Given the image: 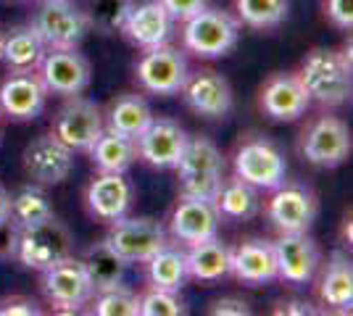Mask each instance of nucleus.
Listing matches in <instances>:
<instances>
[{
	"instance_id": "obj_5",
	"label": "nucleus",
	"mask_w": 353,
	"mask_h": 316,
	"mask_svg": "<svg viewBox=\"0 0 353 316\" xmlns=\"http://www.w3.org/2000/svg\"><path fill=\"white\" fill-rule=\"evenodd\" d=\"M235 177L253 185L256 190H274L285 182L288 161L282 151L266 137H245L232 153Z\"/></svg>"
},
{
	"instance_id": "obj_24",
	"label": "nucleus",
	"mask_w": 353,
	"mask_h": 316,
	"mask_svg": "<svg viewBox=\"0 0 353 316\" xmlns=\"http://www.w3.org/2000/svg\"><path fill=\"white\" fill-rule=\"evenodd\" d=\"M45 50L48 48L43 45L40 34L34 32L32 24L14 27L0 40V59L8 66V72H37Z\"/></svg>"
},
{
	"instance_id": "obj_30",
	"label": "nucleus",
	"mask_w": 353,
	"mask_h": 316,
	"mask_svg": "<svg viewBox=\"0 0 353 316\" xmlns=\"http://www.w3.org/2000/svg\"><path fill=\"white\" fill-rule=\"evenodd\" d=\"M214 209L219 213V219H232V222L250 219L259 213V190L240 177L224 180L219 193L214 196Z\"/></svg>"
},
{
	"instance_id": "obj_16",
	"label": "nucleus",
	"mask_w": 353,
	"mask_h": 316,
	"mask_svg": "<svg viewBox=\"0 0 353 316\" xmlns=\"http://www.w3.org/2000/svg\"><path fill=\"white\" fill-rule=\"evenodd\" d=\"M179 92L192 114L203 119H227L235 101L227 76H221L214 69H201L195 74H188Z\"/></svg>"
},
{
	"instance_id": "obj_6",
	"label": "nucleus",
	"mask_w": 353,
	"mask_h": 316,
	"mask_svg": "<svg viewBox=\"0 0 353 316\" xmlns=\"http://www.w3.org/2000/svg\"><path fill=\"white\" fill-rule=\"evenodd\" d=\"M30 24L40 34L48 50L50 48H77L90 32L88 14L74 0H43Z\"/></svg>"
},
{
	"instance_id": "obj_43",
	"label": "nucleus",
	"mask_w": 353,
	"mask_h": 316,
	"mask_svg": "<svg viewBox=\"0 0 353 316\" xmlns=\"http://www.w3.org/2000/svg\"><path fill=\"white\" fill-rule=\"evenodd\" d=\"M8 211H11V193L0 185V222L8 219Z\"/></svg>"
},
{
	"instance_id": "obj_22",
	"label": "nucleus",
	"mask_w": 353,
	"mask_h": 316,
	"mask_svg": "<svg viewBox=\"0 0 353 316\" xmlns=\"http://www.w3.org/2000/svg\"><path fill=\"white\" fill-rule=\"evenodd\" d=\"M172 16L166 14L159 0H148L140 6H132V11L127 16L121 34L132 43L134 48H156L169 40L172 34Z\"/></svg>"
},
{
	"instance_id": "obj_25",
	"label": "nucleus",
	"mask_w": 353,
	"mask_h": 316,
	"mask_svg": "<svg viewBox=\"0 0 353 316\" xmlns=\"http://www.w3.org/2000/svg\"><path fill=\"white\" fill-rule=\"evenodd\" d=\"M153 121V111L143 95L137 92H124L119 95L114 103L108 105V114H105V129L117 132L124 137H137L145 132V127Z\"/></svg>"
},
{
	"instance_id": "obj_39",
	"label": "nucleus",
	"mask_w": 353,
	"mask_h": 316,
	"mask_svg": "<svg viewBox=\"0 0 353 316\" xmlns=\"http://www.w3.org/2000/svg\"><path fill=\"white\" fill-rule=\"evenodd\" d=\"M14 314L37 316V314H43V308L32 301V298H24V295H11V298H6V301L0 303V316H14Z\"/></svg>"
},
{
	"instance_id": "obj_14",
	"label": "nucleus",
	"mask_w": 353,
	"mask_h": 316,
	"mask_svg": "<svg viewBox=\"0 0 353 316\" xmlns=\"http://www.w3.org/2000/svg\"><path fill=\"white\" fill-rule=\"evenodd\" d=\"M316 211L319 203L314 190L298 182H282L266 203V216L280 232H309Z\"/></svg>"
},
{
	"instance_id": "obj_10",
	"label": "nucleus",
	"mask_w": 353,
	"mask_h": 316,
	"mask_svg": "<svg viewBox=\"0 0 353 316\" xmlns=\"http://www.w3.org/2000/svg\"><path fill=\"white\" fill-rule=\"evenodd\" d=\"M301 156L311 166L335 169L351 156V129L338 116H316L301 135Z\"/></svg>"
},
{
	"instance_id": "obj_13",
	"label": "nucleus",
	"mask_w": 353,
	"mask_h": 316,
	"mask_svg": "<svg viewBox=\"0 0 353 316\" xmlns=\"http://www.w3.org/2000/svg\"><path fill=\"white\" fill-rule=\"evenodd\" d=\"M24 171L34 185L40 187H56L61 182L69 180L74 169V151L66 148L59 137L48 135L34 137L30 145L24 148L21 156Z\"/></svg>"
},
{
	"instance_id": "obj_40",
	"label": "nucleus",
	"mask_w": 353,
	"mask_h": 316,
	"mask_svg": "<svg viewBox=\"0 0 353 316\" xmlns=\"http://www.w3.org/2000/svg\"><path fill=\"white\" fill-rule=\"evenodd\" d=\"M208 314L214 316H248L250 306L243 298H219L208 306Z\"/></svg>"
},
{
	"instance_id": "obj_38",
	"label": "nucleus",
	"mask_w": 353,
	"mask_h": 316,
	"mask_svg": "<svg viewBox=\"0 0 353 316\" xmlns=\"http://www.w3.org/2000/svg\"><path fill=\"white\" fill-rule=\"evenodd\" d=\"M159 3L166 8V14L172 16V21H188L190 16L208 6V0H159Z\"/></svg>"
},
{
	"instance_id": "obj_18",
	"label": "nucleus",
	"mask_w": 353,
	"mask_h": 316,
	"mask_svg": "<svg viewBox=\"0 0 353 316\" xmlns=\"http://www.w3.org/2000/svg\"><path fill=\"white\" fill-rule=\"evenodd\" d=\"M219 222L221 219L216 209H214V200L179 196L174 211L169 216V235L176 242H185L190 248V245L216 238Z\"/></svg>"
},
{
	"instance_id": "obj_42",
	"label": "nucleus",
	"mask_w": 353,
	"mask_h": 316,
	"mask_svg": "<svg viewBox=\"0 0 353 316\" xmlns=\"http://www.w3.org/2000/svg\"><path fill=\"white\" fill-rule=\"evenodd\" d=\"M280 308H274L277 314H295V316H306V314H316V308L306 301H288V303H277Z\"/></svg>"
},
{
	"instance_id": "obj_3",
	"label": "nucleus",
	"mask_w": 353,
	"mask_h": 316,
	"mask_svg": "<svg viewBox=\"0 0 353 316\" xmlns=\"http://www.w3.org/2000/svg\"><path fill=\"white\" fill-rule=\"evenodd\" d=\"M72 253H74L72 232L56 216L19 229L14 258L24 269L45 271L50 269L53 264L69 258Z\"/></svg>"
},
{
	"instance_id": "obj_11",
	"label": "nucleus",
	"mask_w": 353,
	"mask_h": 316,
	"mask_svg": "<svg viewBox=\"0 0 353 316\" xmlns=\"http://www.w3.org/2000/svg\"><path fill=\"white\" fill-rule=\"evenodd\" d=\"M103 129L105 124L101 108L88 98H82V95H72L56 111L50 135L59 137L61 143L72 151H90V145L101 137Z\"/></svg>"
},
{
	"instance_id": "obj_7",
	"label": "nucleus",
	"mask_w": 353,
	"mask_h": 316,
	"mask_svg": "<svg viewBox=\"0 0 353 316\" xmlns=\"http://www.w3.org/2000/svg\"><path fill=\"white\" fill-rule=\"evenodd\" d=\"M119 258L130 266V264H145L148 258H153L163 245H169V235L156 219L148 216H121L117 222H111V229L103 238Z\"/></svg>"
},
{
	"instance_id": "obj_27",
	"label": "nucleus",
	"mask_w": 353,
	"mask_h": 316,
	"mask_svg": "<svg viewBox=\"0 0 353 316\" xmlns=\"http://www.w3.org/2000/svg\"><path fill=\"white\" fill-rule=\"evenodd\" d=\"M90 161L98 171L111 174H127L137 158V143L132 137L117 135L111 129H103L101 137L90 145Z\"/></svg>"
},
{
	"instance_id": "obj_35",
	"label": "nucleus",
	"mask_w": 353,
	"mask_h": 316,
	"mask_svg": "<svg viewBox=\"0 0 353 316\" xmlns=\"http://www.w3.org/2000/svg\"><path fill=\"white\" fill-rule=\"evenodd\" d=\"M92 314L98 316H140V295L130 287L117 285L92 295Z\"/></svg>"
},
{
	"instance_id": "obj_29",
	"label": "nucleus",
	"mask_w": 353,
	"mask_h": 316,
	"mask_svg": "<svg viewBox=\"0 0 353 316\" xmlns=\"http://www.w3.org/2000/svg\"><path fill=\"white\" fill-rule=\"evenodd\" d=\"M79 261L85 264V269H88L90 282H92V287H95V293L108 290V287H117L124 282L127 264L119 258V253L105 240L92 242L90 248H85V253H82Z\"/></svg>"
},
{
	"instance_id": "obj_33",
	"label": "nucleus",
	"mask_w": 353,
	"mask_h": 316,
	"mask_svg": "<svg viewBox=\"0 0 353 316\" xmlns=\"http://www.w3.org/2000/svg\"><path fill=\"white\" fill-rule=\"evenodd\" d=\"M288 0H235L237 21L250 30H274L288 19Z\"/></svg>"
},
{
	"instance_id": "obj_2",
	"label": "nucleus",
	"mask_w": 353,
	"mask_h": 316,
	"mask_svg": "<svg viewBox=\"0 0 353 316\" xmlns=\"http://www.w3.org/2000/svg\"><path fill=\"white\" fill-rule=\"evenodd\" d=\"M174 169L182 196L214 200L224 182V156L208 137H190Z\"/></svg>"
},
{
	"instance_id": "obj_1",
	"label": "nucleus",
	"mask_w": 353,
	"mask_h": 316,
	"mask_svg": "<svg viewBox=\"0 0 353 316\" xmlns=\"http://www.w3.org/2000/svg\"><path fill=\"white\" fill-rule=\"evenodd\" d=\"M309 101L322 105H343L351 98L353 74L351 53L335 48H311L306 59L301 61V69L295 72Z\"/></svg>"
},
{
	"instance_id": "obj_17",
	"label": "nucleus",
	"mask_w": 353,
	"mask_h": 316,
	"mask_svg": "<svg viewBox=\"0 0 353 316\" xmlns=\"http://www.w3.org/2000/svg\"><path fill=\"white\" fill-rule=\"evenodd\" d=\"M190 135L174 119H156L145 127V132L137 137V156L153 169H174L185 153Z\"/></svg>"
},
{
	"instance_id": "obj_15",
	"label": "nucleus",
	"mask_w": 353,
	"mask_h": 316,
	"mask_svg": "<svg viewBox=\"0 0 353 316\" xmlns=\"http://www.w3.org/2000/svg\"><path fill=\"white\" fill-rule=\"evenodd\" d=\"M272 245L277 261V280L293 287L309 285L322 261L314 238H309L306 232H280V238Z\"/></svg>"
},
{
	"instance_id": "obj_20",
	"label": "nucleus",
	"mask_w": 353,
	"mask_h": 316,
	"mask_svg": "<svg viewBox=\"0 0 353 316\" xmlns=\"http://www.w3.org/2000/svg\"><path fill=\"white\" fill-rule=\"evenodd\" d=\"M48 90L34 72H11L0 85V111L14 121H32L43 114Z\"/></svg>"
},
{
	"instance_id": "obj_8",
	"label": "nucleus",
	"mask_w": 353,
	"mask_h": 316,
	"mask_svg": "<svg viewBox=\"0 0 353 316\" xmlns=\"http://www.w3.org/2000/svg\"><path fill=\"white\" fill-rule=\"evenodd\" d=\"M43 274V295L56 311H66L74 314L82 306H88L95 295V287L90 282V274L85 264L79 258H63L59 264H53L50 269L40 271Z\"/></svg>"
},
{
	"instance_id": "obj_28",
	"label": "nucleus",
	"mask_w": 353,
	"mask_h": 316,
	"mask_svg": "<svg viewBox=\"0 0 353 316\" xmlns=\"http://www.w3.org/2000/svg\"><path fill=\"white\" fill-rule=\"evenodd\" d=\"M230 251L219 238H211L198 245H190L185 253L188 258V277L198 282H219L221 277L230 274Z\"/></svg>"
},
{
	"instance_id": "obj_26",
	"label": "nucleus",
	"mask_w": 353,
	"mask_h": 316,
	"mask_svg": "<svg viewBox=\"0 0 353 316\" xmlns=\"http://www.w3.org/2000/svg\"><path fill=\"white\" fill-rule=\"evenodd\" d=\"M319 301L335 311H351L353 306V266L343 251L330 256V264L319 280Z\"/></svg>"
},
{
	"instance_id": "obj_4",
	"label": "nucleus",
	"mask_w": 353,
	"mask_h": 316,
	"mask_svg": "<svg viewBox=\"0 0 353 316\" xmlns=\"http://www.w3.org/2000/svg\"><path fill=\"white\" fill-rule=\"evenodd\" d=\"M240 37V21L237 16L221 8H203L185 21L182 40L185 48L198 59H221L237 45Z\"/></svg>"
},
{
	"instance_id": "obj_32",
	"label": "nucleus",
	"mask_w": 353,
	"mask_h": 316,
	"mask_svg": "<svg viewBox=\"0 0 353 316\" xmlns=\"http://www.w3.org/2000/svg\"><path fill=\"white\" fill-rule=\"evenodd\" d=\"M50 216H56V213H53V206H50V200H48L43 187L34 185V182L27 185V187H21V190L11 198L8 219H11L19 229H21V227L37 224V222H45V219H50Z\"/></svg>"
},
{
	"instance_id": "obj_19",
	"label": "nucleus",
	"mask_w": 353,
	"mask_h": 316,
	"mask_svg": "<svg viewBox=\"0 0 353 316\" xmlns=\"http://www.w3.org/2000/svg\"><path fill=\"white\" fill-rule=\"evenodd\" d=\"M309 95L303 90L301 79L293 72H280L272 74L261 87L259 95V108L269 119L274 121H295L301 119L309 108Z\"/></svg>"
},
{
	"instance_id": "obj_23",
	"label": "nucleus",
	"mask_w": 353,
	"mask_h": 316,
	"mask_svg": "<svg viewBox=\"0 0 353 316\" xmlns=\"http://www.w3.org/2000/svg\"><path fill=\"white\" fill-rule=\"evenodd\" d=\"M230 271L245 285H266L277 280L274 245L269 240H245L230 251Z\"/></svg>"
},
{
	"instance_id": "obj_31",
	"label": "nucleus",
	"mask_w": 353,
	"mask_h": 316,
	"mask_svg": "<svg viewBox=\"0 0 353 316\" xmlns=\"http://www.w3.org/2000/svg\"><path fill=\"white\" fill-rule=\"evenodd\" d=\"M148 266V282L150 287H161V290H174L179 293L185 280H188V258L185 251H179L174 245H163L153 258L145 261Z\"/></svg>"
},
{
	"instance_id": "obj_34",
	"label": "nucleus",
	"mask_w": 353,
	"mask_h": 316,
	"mask_svg": "<svg viewBox=\"0 0 353 316\" xmlns=\"http://www.w3.org/2000/svg\"><path fill=\"white\" fill-rule=\"evenodd\" d=\"M132 6V0H88L85 14H88L90 30L101 32V34L121 32Z\"/></svg>"
},
{
	"instance_id": "obj_41",
	"label": "nucleus",
	"mask_w": 353,
	"mask_h": 316,
	"mask_svg": "<svg viewBox=\"0 0 353 316\" xmlns=\"http://www.w3.org/2000/svg\"><path fill=\"white\" fill-rule=\"evenodd\" d=\"M16 240H19V227L11 219L0 222V258H14Z\"/></svg>"
},
{
	"instance_id": "obj_9",
	"label": "nucleus",
	"mask_w": 353,
	"mask_h": 316,
	"mask_svg": "<svg viewBox=\"0 0 353 316\" xmlns=\"http://www.w3.org/2000/svg\"><path fill=\"white\" fill-rule=\"evenodd\" d=\"M134 74L145 92L174 95L182 90L185 79L190 74V66H188V56L179 48L161 43L156 48H145L143 59L134 63Z\"/></svg>"
},
{
	"instance_id": "obj_44",
	"label": "nucleus",
	"mask_w": 353,
	"mask_h": 316,
	"mask_svg": "<svg viewBox=\"0 0 353 316\" xmlns=\"http://www.w3.org/2000/svg\"><path fill=\"white\" fill-rule=\"evenodd\" d=\"M0 40H3V34H0Z\"/></svg>"
},
{
	"instance_id": "obj_12",
	"label": "nucleus",
	"mask_w": 353,
	"mask_h": 316,
	"mask_svg": "<svg viewBox=\"0 0 353 316\" xmlns=\"http://www.w3.org/2000/svg\"><path fill=\"white\" fill-rule=\"evenodd\" d=\"M37 76L53 95H82L90 85V61L77 48H50L37 66Z\"/></svg>"
},
{
	"instance_id": "obj_37",
	"label": "nucleus",
	"mask_w": 353,
	"mask_h": 316,
	"mask_svg": "<svg viewBox=\"0 0 353 316\" xmlns=\"http://www.w3.org/2000/svg\"><path fill=\"white\" fill-rule=\"evenodd\" d=\"M324 16L338 27L348 30L353 27V0H324Z\"/></svg>"
},
{
	"instance_id": "obj_21",
	"label": "nucleus",
	"mask_w": 353,
	"mask_h": 316,
	"mask_svg": "<svg viewBox=\"0 0 353 316\" xmlns=\"http://www.w3.org/2000/svg\"><path fill=\"white\" fill-rule=\"evenodd\" d=\"M130 203H132V187L124 180V174L98 171V177H92V182L88 185L85 206L101 222H117L121 216H127Z\"/></svg>"
},
{
	"instance_id": "obj_36",
	"label": "nucleus",
	"mask_w": 353,
	"mask_h": 316,
	"mask_svg": "<svg viewBox=\"0 0 353 316\" xmlns=\"http://www.w3.org/2000/svg\"><path fill=\"white\" fill-rule=\"evenodd\" d=\"M188 314V306L176 298L174 290L150 287L145 295H140V316H182Z\"/></svg>"
}]
</instances>
